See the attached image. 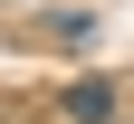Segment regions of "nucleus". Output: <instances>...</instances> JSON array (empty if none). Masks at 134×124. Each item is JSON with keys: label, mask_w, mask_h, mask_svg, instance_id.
Returning a JSON list of instances; mask_svg holds the SVG:
<instances>
[{"label": "nucleus", "mask_w": 134, "mask_h": 124, "mask_svg": "<svg viewBox=\"0 0 134 124\" xmlns=\"http://www.w3.org/2000/svg\"><path fill=\"white\" fill-rule=\"evenodd\" d=\"M115 105H125L115 76H67V86H58V115H67V124H115Z\"/></svg>", "instance_id": "obj_1"}]
</instances>
